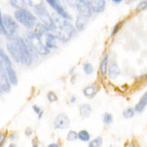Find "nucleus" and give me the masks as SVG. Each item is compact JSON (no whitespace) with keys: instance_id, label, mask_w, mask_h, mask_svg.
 Returning <instances> with one entry per match:
<instances>
[{"instance_id":"nucleus-33","label":"nucleus","mask_w":147,"mask_h":147,"mask_svg":"<svg viewBox=\"0 0 147 147\" xmlns=\"http://www.w3.org/2000/svg\"><path fill=\"white\" fill-rule=\"evenodd\" d=\"M80 1H82V0H66V2H67V4L69 6L73 7V8H76V9H77V7L79 6Z\"/></svg>"},{"instance_id":"nucleus-9","label":"nucleus","mask_w":147,"mask_h":147,"mask_svg":"<svg viewBox=\"0 0 147 147\" xmlns=\"http://www.w3.org/2000/svg\"><path fill=\"white\" fill-rule=\"evenodd\" d=\"M53 127L58 130L68 129L71 125V119L66 113H59L55 116L52 122Z\"/></svg>"},{"instance_id":"nucleus-44","label":"nucleus","mask_w":147,"mask_h":147,"mask_svg":"<svg viewBox=\"0 0 147 147\" xmlns=\"http://www.w3.org/2000/svg\"><path fill=\"white\" fill-rule=\"evenodd\" d=\"M8 147H18V145L16 144V142H10L8 144Z\"/></svg>"},{"instance_id":"nucleus-37","label":"nucleus","mask_w":147,"mask_h":147,"mask_svg":"<svg viewBox=\"0 0 147 147\" xmlns=\"http://www.w3.org/2000/svg\"><path fill=\"white\" fill-rule=\"evenodd\" d=\"M78 101V96L77 95H71L70 98H69V102L71 104H76Z\"/></svg>"},{"instance_id":"nucleus-35","label":"nucleus","mask_w":147,"mask_h":147,"mask_svg":"<svg viewBox=\"0 0 147 147\" xmlns=\"http://www.w3.org/2000/svg\"><path fill=\"white\" fill-rule=\"evenodd\" d=\"M32 111H34V114L35 115H38V114L41 112L42 110H43V109H42L41 107H40V106H38V105H36V104H34V105H32Z\"/></svg>"},{"instance_id":"nucleus-25","label":"nucleus","mask_w":147,"mask_h":147,"mask_svg":"<svg viewBox=\"0 0 147 147\" xmlns=\"http://www.w3.org/2000/svg\"><path fill=\"white\" fill-rule=\"evenodd\" d=\"M82 71L86 76H91L94 74L95 69H94V66L92 65V63L85 61V62L82 63Z\"/></svg>"},{"instance_id":"nucleus-42","label":"nucleus","mask_w":147,"mask_h":147,"mask_svg":"<svg viewBox=\"0 0 147 147\" xmlns=\"http://www.w3.org/2000/svg\"><path fill=\"white\" fill-rule=\"evenodd\" d=\"M0 27L3 28V16H2V14H1V11H0Z\"/></svg>"},{"instance_id":"nucleus-14","label":"nucleus","mask_w":147,"mask_h":147,"mask_svg":"<svg viewBox=\"0 0 147 147\" xmlns=\"http://www.w3.org/2000/svg\"><path fill=\"white\" fill-rule=\"evenodd\" d=\"M0 87L3 89L4 93H9L12 89V84L8 80L5 69L1 66H0Z\"/></svg>"},{"instance_id":"nucleus-46","label":"nucleus","mask_w":147,"mask_h":147,"mask_svg":"<svg viewBox=\"0 0 147 147\" xmlns=\"http://www.w3.org/2000/svg\"><path fill=\"white\" fill-rule=\"evenodd\" d=\"M123 1H125V0H112V2L114 4H120V3H122Z\"/></svg>"},{"instance_id":"nucleus-13","label":"nucleus","mask_w":147,"mask_h":147,"mask_svg":"<svg viewBox=\"0 0 147 147\" xmlns=\"http://www.w3.org/2000/svg\"><path fill=\"white\" fill-rule=\"evenodd\" d=\"M42 38H43V41H44V43H45V46L50 51L54 50V49H57L59 47L60 40L58 39V37H57L53 32H47Z\"/></svg>"},{"instance_id":"nucleus-4","label":"nucleus","mask_w":147,"mask_h":147,"mask_svg":"<svg viewBox=\"0 0 147 147\" xmlns=\"http://www.w3.org/2000/svg\"><path fill=\"white\" fill-rule=\"evenodd\" d=\"M34 11L37 17L39 18L40 23H42L47 28H49V30L51 32H54V30H55V21L50 16V14L48 13L43 2L34 6Z\"/></svg>"},{"instance_id":"nucleus-2","label":"nucleus","mask_w":147,"mask_h":147,"mask_svg":"<svg viewBox=\"0 0 147 147\" xmlns=\"http://www.w3.org/2000/svg\"><path fill=\"white\" fill-rule=\"evenodd\" d=\"M43 36H40L35 32H28L26 36V42L28 45H30L32 48L35 53L38 54L39 56H47L50 54V50L45 46V43L43 41Z\"/></svg>"},{"instance_id":"nucleus-24","label":"nucleus","mask_w":147,"mask_h":147,"mask_svg":"<svg viewBox=\"0 0 147 147\" xmlns=\"http://www.w3.org/2000/svg\"><path fill=\"white\" fill-rule=\"evenodd\" d=\"M136 112L134 111V107H127L123 110L122 117L125 120H129V119H132V118L136 116Z\"/></svg>"},{"instance_id":"nucleus-20","label":"nucleus","mask_w":147,"mask_h":147,"mask_svg":"<svg viewBox=\"0 0 147 147\" xmlns=\"http://www.w3.org/2000/svg\"><path fill=\"white\" fill-rule=\"evenodd\" d=\"M77 10H78V12H79V14H80V15H84V16H85V17H87L89 19H90L92 17V15H93L92 11L90 10V8L87 6V4L84 2V0H82V1H80L79 6L77 7Z\"/></svg>"},{"instance_id":"nucleus-28","label":"nucleus","mask_w":147,"mask_h":147,"mask_svg":"<svg viewBox=\"0 0 147 147\" xmlns=\"http://www.w3.org/2000/svg\"><path fill=\"white\" fill-rule=\"evenodd\" d=\"M66 140L68 142H74L79 140V134L78 131L75 129H69V131L66 134Z\"/></svg>"},{"instance_id":"nucleus-38","label":"nucleus","mask_w":147,"mask_h":147,"mask_svg":"<svg viewBox=\"0 0 147 147\" xmlns=\"http://www.w3.org/2000/svg\"><path fill=\"white\" fill-rule=\"evenodd\" d=\"M76 70H77V67L76 66H73L72 68L69 70V72H68V74H69V76H73V75H75L76 74Z\"/></svg>"},{"instance_id":"nucleus-7","label":"nucleus","mask_w":147,"mask_h":147,"mask_svg":"<svg viewBox=\"0 0 147 147\" xmlns=\"http://www.w3.org/2000/svg\"><path fill=\"white\" fill-rule=\"evenodd\" d=\"M34 60V57L32 50L28 47L26 40L22 38V42H21V63L20 64L26 66V67H30V66H32Z\"/></svg>"},{"instance_id":"nucleus-36","label":"nucleus","mask_w":147,"mask_h":147,"mask_svg":"<svg viewBox=\"0 0 147 147\" xmlns=\"http://www.w3.org/2000/svg\"><path fill=\"white\" fill-rule=\"evenodd\" d=\"M32 147H39V139L38 137H34L32 139Z\"/></svg>"},{"instance_id":"nucleus-5","label":"nucleus","mask_w":147,"mask_h":147,"mask_svg":"<svg viewBox=\"0 0 147 147\" xmlns=\"http://www.w3.org/2000/svg\"><path fill=\"white\" fill-rule=\"evenodd\" d=\"M14 17L20 24L27 28H32L36 25V17L26 9H17L14 13Z\"/></svg>"},{"instance_id":"nucleus-17","label":"nucleus","mask_w":147,"mask_h":147,"mask_svg":"<svg viewBox=\"0 0 147 147\" xmlns=\"http://www.w3.org/2000/svg\"><path fill=\"white\" fill-rule=\"evenodd\" d=\"M134 108L137 114H141L145 111V109L147 108V90L140 96L139 100L136 102V104L134 106Z\"/></svg>"},{"instance_id":"nucleus-12","label":"nucleus","mask_w":147,"mask_h":147,"mask_svg":"<svg viewBox=\"0 0 147 147\" xmlns=\"http://www.w3.org/2000/svg\"><path fill=\"white\" fill-rule=\"evenodd\" d=\"M45 1L48 3V5L51 7V8H53L54 10L57 14H58L59 16H60L62 19H65V20H69L71 21V15L68 13L67 10H66L65 7L61 6L60 4H58V2L56 1V0H45Z\"/></svg>"},{"instance_id":"nucleus-15","label":"nucleus","mask_w":147,"mask_h":147,"mask_svg":"<svg viewBox=\"0 0 147 147\" xmlns=\"http://www.w3.org/2000/svg\"><path fill=\"white\" fill-rule=\"evenodd\" d=\"M98 91H99V86L95 82L87 84L86 86H84L82 88V94L87 99H93L97 95Z\"/></svg>"},{"instance_id":"nucleus-32","label":"nucleus","mask_w":147,"mask_h":147,"mask_svg":"<svg viewBox=\"0 0 147 147\" xmlns=\"http://www.w3.org/2000/svg\"><path fill=\"white\" fill-rule=\"evenodd\" d=\"M18 139V134L16 131L8 132V140L10 142H15Z\"/></svg>"},{"instance_id":"nucleus-18","label":"nucleus","mask_w":147,"mask_h":147,"mask_svg":"<svg viewBox=\"0 0 147 147\" xmlns=\"http://www.w3.org/2000/svg\"><path fill=\"white\" fill-rule=\"evenodd\" d=\"M5 69V72L7 74V77H8V80L10 82V84H12V86H16L19 82V79H18V75L17 72L15 71V69L13 68V65L7 66V67L4 68Z\"/></svg>"},{"instance_id":"nucleus-26","label":"nucleus","mask_w":147,"mask_h":147,"mask_svg":"<svg viewBox=\"0 0 147 147\" xmlns=\"http://www.w3.org/2000/svg\"><path fill=\"white\" fill-rule=\"evenodd\" d=\"M101 120H102V123L105 125H112L114 122V116L112 113L105 112L102 114Z\"/></svg>"},{"instance_id":"nucleus-19","label":"nucleus","mask_w":147,"mask_h":147,"mask_svg":"<svg viewBox=\"0 0 147 147\" xmlns=\"http://www.w3.org/2000/svg\"><path fill=\"white\" fill-rule=\"evenodd\" d=\"M79 113L80 115V117L84 118V119H87L91 116L92 112H93V109L92 106L89 103H82L79 105Z\"/></svg>"},{"instance_id":"nucleus-48","label":"nucleus","mask_w":147,"mask_h":147,"mask_svg":"<svg viewBox=\"0 0 147 147\" xmlns=\"http://www.w3.org/2000/svg\"><path fill=\"white\" fill-rule=\"evenodd\" d=\"M3 30H4L3 28H1V27H0V34H2V32H3Z\"/></svg>"},{"instance_id":"nucleus-49","label":"nucleus","mask_w":147,"mask_h":147,"mask_svg":"<svg viewBox=\"0 0 147 147\" xmlns=\"http://www.w3.org/2000/svg\"><path fill=\"white\" fill-rule=\"evenodd\" d=\"M109 147H115V146H113V145H111V146H109Z\"/></svg>"},{"instance_id":"nucleus-16","label":"nucleus","mask_w":147,"mask_h":147,"mask_svg":"<svg viewBox=\"0 0 147 147\" xmlns=\"http://www.w3.org/2000/svg\"><path fill=\"white\" fill-rule=\"evenodd\" d=\"M88 21L89 18L85 17L84 15H80V14H78L75 22V28L77 30V32H84L86 28L87 25H88Z\"/></svg>"},{"instance_id":"nucleus-30","label":"nucleus","mask_w":147,"mask_h":147,"mask_svg":"<svg viewBox=\"0 0 147 147\" xmlns=\"http://www.w3.org/2000/svg\"><path fill=\"white\" fill-rule=\"evenodd\" d=\"M7 140H8V131L0 130V147H5Z\"/></svg>"},{"instance_id":"nucleus-45","label":"nucleus","mask_w":147,"mask_h":147,"mask_svg":"<svg viewBox=\"0 0 147 147\" xmlns=\"http://www.w3.org/2000/svg\"><path fill=\"white\" fill-rule=\"evenodd\" d=\"M124 147H134V144H132L131 142H129V141H127V143L125 144V146H124Z\"/></svg>"},{"instance_id":"nucleus-23","label":"nucleus","mask_w":147,"mask_h":147,"mask_svg":"<svg viewBox=\"0 0 147 147\" xmlns=\"http://www.w3.org/2000/svg\"><path fill=\"white\" fill-rule=\"evenodd\" d=\"M125 24V20H122V21L118 22L115 26H114V27L112 28V30H111V32H110V38H112V39L115 38L116 35L119 34L120 30H122L123 27H124Z\"/></svg>"},{"instance_id":"nucleus-6","label":"nucleus","mask_w":147,"mask_h":147,"mask_svg":"<svg viewBox=\"0 0 147 147\" xmlns=\"http://www.w3.org/2000/svg\"><path fill=\"white\" fill-rule=\"evenodd\" d=\"M3 28H4V35L7 37H11L17 35L19 26L17 22L14 20L11 16L4 15L3 16Z\"/></svg>"},{"instance_id":"nucleus-3","label":"nucleus","mask_w":147,"mask_h":147,"mask_svg":"<svg viewBox=\"0 0 147 147\" xmlns=\"http://www.w3.org/2000/svg\"><path fill=\"white\" fill-rule=\"evenodd\" d=\"M21 42L22 37L19 35L7 37V51L15 63H21Z\"/></svg>"},{"instance_id":"nucleus-34","label":"nucleus","mask_w":147,"mask_h":147,"mask_svg":"<svg viewBox=\"0 0 147 147\" xmlns=\"http://www.w3.org/2000/svg\"><path fill=\"white\" fill-rule=\"evenodd\" d=\"M24 134H25V136H27V137H30L34 134V130H32V127H26L25 129V131H24Z\"/></svg>"},{"instance_id":"nucleus-8","label":"nucleus","mask_w":147,"mask_h":147,"mask_svg":"<svg viewBox=\"0 0 147 147\" xmlns=\"http://www.w3.org/2000/svg\"><path fill=\"white\" fill-rule=\"evenodd\" d=\"M122 75V70L120 68V65L117 61V55L115 54H111L110 56V62H109L108 67V79L115 80L119 79Z\"/></svg>"},{"instance_id":"nucleus-27","label":"nucleus","mask_w":147,"mask_h":147,"mask_svg":"<svg viewBox=\"0 0 147 147\" xmlns=\"http://www.w3.org/2000/svg\"><path fill=\"white\" fill-rule=\"evenodd\" d=\"M103 145V137L98 136L92 138L87 144V147H102Z\"/></svg>"},{"instance_id":"nucleus-21","label":"nucleus","mask_w":147,"mask_h":147,"mask_svg":"<svg viewBox=\"0 0 147 147\" xmlns=\"http://www.w3.org/2000/svg\"><path fill=\"white\" fill-rule=\"evenodd\" d=\"M9 2L17 9H25L26 6H30V0H9Z\"/></svg>"},{"instance_id":"nucleus-41","label":"nucleus","mask_w":147,"mask_h":147,"mask_svg":"<svg viewBox=\"0 0 147 147\" xmlns=\"http://www.w3.org/2000/svg\"><path fill=\"white\" fill-rule=\"evenodd\" d=\"M43 116H44V110H42L41 112H40L38 115H37V119L38 120H41L42 118H43Z\"/></svg>"},{"instance_id":"nucleus-11","label":"nucleus","mask_w":147,"mask_h":147,"mask_svg":"<svg viewBox=\"0 0 147 147\" xmlns=\"http://www.w3.org/2000/svg\"><path fill=\"white\" fill-rule=\"evenodd\" d=\"M93 14H100L106 9V0H84Z\"/></svg>"},{"instance_id":"nucleus-29","label":"nucleus","mask_w":147,"mask_h":147,"mask_svg":"<svg viewBox=\"0 0 147 147\" xmlns=\"http://www.w3.org/2000/svg\"><path fill=\"white\" fill-rule=\"evenodd\" d=\"M147 9V0H140L137 3V5L134 7V12L136 13H141L142 11Z\"/></svg>"},{"instance_id":"nucleus-31","label":"nucleus","mask_w":147,"mask_h":147,"mask_svg":"<svg viewBox=\"0 0 147 147\" xmlns=\"http://www.w3.org/2000/svg\"><path fill=\"white\" fill-rule=\"evenodd\" d=\"M46 98L49 103H56L58 101V95L54 91H48L46 93Z\"/></svg>"},{"instance_id":"nucleus-10","label":"nucleus","mask_w":147,"mask_h":147,"mask_svg":"<svg viewBox=\"0 0 147 147\" xmlns=\"http://www.w3.org/2000/svg\"><path fill=\"white\" fill-rule=\"evenodd\" d=\"M110 56H111V53L105 52V53L102 55L100 62H99L98 74H99L100 79L102 80H106L108 78V67H109V62H110Z\"/></svg>"},{"instance_id":"nucleus-43","label":"nucleus","mask_w":147,"mask_h":147,"mask_svg":"<svg viewBox=\"0 0 147 147\" xmlns=\"http://www.w3.org/2000/svg\"><path fill=\"white\" fill-rule=\"evenodd\" d=\"M136 1H138V0H125V4H132V3H134V2H136Z\"/></svg>"},{"instance_id":"nucleus-47","label":"nucleus","mask_w":147,"mask_h":147,"mask_svg":"<svg viewBox=\"0 0 147 147\" xmlns=\"http://www.w3.org/2000/svg\"><path fill=\"white\" fill-rule=\"evenodd\" d=\"M3 94H5V93H4L3 89H2L1 87H0V96H2V95H3Z\"/></svg>"},{"instance_id":"nucleus-40","label":"nucleus","mask_w":147,"mask_h":147,"mask_svg":"<svg viewBox=\"0 0 147 147\" xmlns=\"http://www.w3.org/2000/svg\"><path fill=\"white\" fill-rule=\"evenodd\" d=\"M46 147H61L59 142H51V143L47 144Z\"/></svg>"},{"instance_id":"nucleus-39","label":"nucleus","mask_w":147,"mask_h":147,"mask_svg":"<svg viewBox=\"0 0 147 147\" xmlns=\"http://www.w3.org/2000/svg\"><path fill=\"white\" fill-rule=\"evenodd\" d=\"M138 80H141V82H146V80H147V72L145 74H142L141 76H139Z\"/></svg>"},{"instance_id":"nucleus-22","label":"nucleus","mask_w":147,"mask_h":147,"mask_svg":"<svg viewBox=\"0 0 147 147\" xmlns=\"http://www.w3.org/2000/svg\"><path fill=\"white\" fill-rule=\"evenodd\" d=\"M78 134H79L80 141L88 143L91 140V134L87 129H80V131H78Z\"/></svg>"},{"instance_id":"nucleus-1","label":"nucleus","mask_w":147,"mask_h":147,"mask_svg":"<svg viewBox=\"0 0 147 147\" xmlns=\"http://www.w3.org/2000/svg\"><path fill=\"white\" fill-rule=\"evenodd\" d=\"M77 32L75 26L71 23V21L65 20V19L61 20V17L55 21V30L53 34L58 37V39L62 43H67L71 41L77 34Z\"/></svg>"}]
</instances>
